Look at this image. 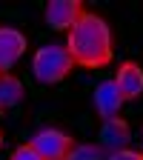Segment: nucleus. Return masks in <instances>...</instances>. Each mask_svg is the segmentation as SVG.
Returning a JSON list of instances; mask_svg holds the SVG:
<instances>
[{"mask_svg":"<svg viewBox=\"0 0 143 160\" xmlns=\"http://www.w3.org/2000/svg\"><path fill=\"white\" fill-rule=\"evenodd\" d=\"M106 157L109 154H106V149L100 146V143L97 146L94 143H74L66 160H106Z\"/></svg>","mask_w":143,"mask_h":160,"instance_id":"obj_10","label":"nucleus"},{"mask_svg":"<svg viewBox=\"0 0 143 160\" xmlns=\"http://www.w3.org/2000/svg\"><path fill=\"white\" fill-rule=\"evenodd\" d=\"M140 152H143V140H140Z\"/></svg>","mask_w":143,"mask_h":160,"instance_id":"obj_14","label":"nucleus"},{"mask_svg":"<svg viewBox=\"0 0 143 160\" xmlns=\"http://www.w3.org/2000/svg\"><path fill=\"white\" fill-rule=\"evenodd\" d=\"M9 160H43V157H40L29 143H23V146H17V149L9 154Z\"/></svg>","mask_w":143,"mask_h":160,"instance_id":"obj_11","label":"nucleus"},{"mask_svg":"<svg viewBox=\"0 0 143 160\" xmlns=\"http://www.w3.org/2000/svg\"><path fill=\"white\" fill-rule=\"evenodd\" d=\"M86 9H83V0H49L46 3V23L52 26V29H57V32H69L77 20H80V14H83Z\"/></svg>","mask_w":143,"mask_h":160,"instance_id":"obj_4","label":"nucleus"},{"mask_svg":"<svg viewBox=\"0 0 143 160\" xmlns=\"http://www.w3.org/2000/svg\"><path fill=\"white\" fill-rule=\"evenodd\" d=\"M115 86H117L120 97H123V103H126V100H137L143 94V69L135 63V60L120 63L117 77H115Z\"/></svg>","mask_w":143,"mask_h":160,"instance_id":"obj_6","label":"nucleus"},{"mask_svg":"<svg viewBox=\"0 0 143 160\" xmlns=\"http://www.w3.org/2000/svg\"><path fill=\"white\" fill-rule=\"evenodd\" d=\"M0 146H3V132H0Z\"/></svg>","mask_w":143,"mask_h":160,"instance_id":"obj_13","label":"nucleus"},{"mask_svg":"<svg viewBox=\"0 0 143 160\" xmlns=\"http://www.w3.org/2000/svg\"><path fill=\"white\" fill-rule=\"evenodd\" d=\"M72 69H74V60H72L66 46H43V49H37L34 57H32L34 80L43 83V86L60 83L63 77L72 74Z\"/></svg>","mask_w":143,"mask_h":160,"instance_id":"obj_2","label":"nucleus"},{"mask_svg":"<svg viewBox=\"0 0 143 160\" xmlns=\"http://www.w3.org/2000/svg\"><path fill=\"white\" fill-rule=\"evenodd\" d=\"M66 49L74 66L83 69H103L112 63V29L100 14L83 12L80 20L69 29Z\"/></svg>","mask_w":143,"mask_h":160,"instance_id":"obj_1","label":"nucleus"},{"mask_svg":"<svg viewBox=\"0 0 143 160\" xmlns=\"http://www.w3.org/2000/svg\"><path fill=\"white\" fill-rule=\"evenodd\" d=\"M120 106H123V97H120L115 80H103L97 89H94V109L103 120L120 117Z\"/></svg>","mask_w":143,"mask_h":160,"instance_id":"obj_8","label":"nucleus"},{"mask_svg":"<svg viewBox=\"0 0 143 160\" xmlns=\"http://www.w3.org/2000/svg\"><path fill=\"white\" fill-rule=\"evenodd\" d=\"M26 52V34L14 26H0V74L9 72Z\"/></svg>","mask_w":143,"mask_h":160,"instance_id":"obj_5","label":"nucleus"},{"mask_svg":"<svg viewBox=\"0 0 143 160\" xmlns=\"http://www.w3.org/2000/svg\"><path fill=\"white\" fill-rule=\"evenodd\" d=\"M23 83H20V77H14V74H9V72H3L0 74V112H9V109H14L20 100H23Z\"/></svg>","mask_w":143,"mask_h":160,"instance_id":"obj_9","label":"nucleus"},{"mask_svg":"<svg viewBox=\"0 0 143 160\" xmlns=\"http://www.w3.org/2000/svg\"><path fill=\"white\" fill-rule=\"evenodd\" d=\"M29 146L43 160H66L69 152H72V146H74V140L66 132H60V129H40L29 140Z\"/></svg>","mask_w":143,"mask_h":160,"instance_id":"obj_3","label":"nucleus"},{"mask_svg":"<svg viewBox=\"0 0 143 160\" xmlns=\"http://www.w3.org/2000/svg\"><path fill=\"white\" fill-rule=\"evenodd\" d=\"M100 146H103L106 152H120V149H126L129 146V140H132V129L123 117H112V120H103V126H100Z\"/></svg>","mask_w":143,"mask_h":160,"instance_id":"obj_7","label":"nucleus"},{"mask_svg":"<svg viewBox=\"0 0 143 160\" xmlns=\"http://www.w3.org/2000/svg\"><path fill=\"white\" fill-rule=\"evenodd\" d=\"M106 160H143V152H132V149H120V152H112Z\"/></svg>","mask_w":143,"mask_h":160,"instance_id":"obj_12","label":"nucleus"}]
</instances>
